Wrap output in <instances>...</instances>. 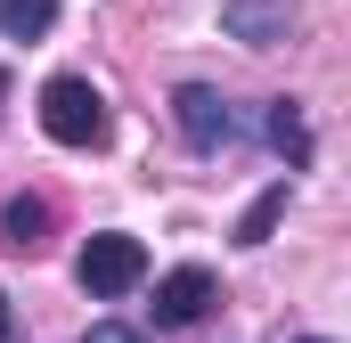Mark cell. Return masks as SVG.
<instances>
[{
  "mask_svg": "<svg viewBox=\"0 0 351 343\" xmlns=\"http://www.w3.org/2000/svg\"><path fill=\"white\" fill-rule=\"evenodd\" d=\"M106 98H98V82H82V74H58V82H41V131L58 139V147H106Z\"/></svg>",
  "mask_w": 351,
  "mask_h": 343,
  "instance_id": "cell-1",
  "label": "cell"
},
{
  "mask_svg": "<svg viewBox=\"0 0 351 343\" xmlns=\"http://www.w3.org/2000/svg\"><path fill=\"white\" fill-rule=\"evenodd\" d=\"M74 278H82L90 303H114V294H131V286L147 278V246L123 237V229H98V237L82 246V261H74Z\"/></svg>",
  "mask_w": 351,
  "mask_h": 343,
  "instance_id": "cell-2",
  "label": "cell"
},
{
  "mask_svg": "<svg viewBox=\"0 0 351 343\" xmlns=\"http://www.w3.org/2000/svg\"><path fill=\"white\" fill-rule=\"evenodd\" d=\"M172 123H180V139H188L196 156H221V147L237 139V115H229V98L213 82H180L172 90Z\"/></svg>",
  "mask_w": 351,
  "mask_h": 343,
  "instance_id": "cell-3",
  "label": "cell"
},
{
  "mask_svg": "<svg viewBox=\"0 0 351 343\" xmlns=\"http://www.w3.org/2000/svg\"><path fill=\"white\" fill-rule=\"evenodd\" d=\"M213 303H221V278H213L204 261H180V270L156 278V327H164V335H172V327H196Z\"/></svg>",
  "mask_w": 351,
  "mask_h": 343,
  "instance_id": "cell-4",
  "label": "cell"
},
{
  "mask_svg": "<svg viewBox=\"0 0 351 343\" xmlns=\"http://www.w3.org/2000/svg\"><path fill=\"white\" fill-rule=\"evenodd\" d=\"M221 25L245 41V49H269L294 33V0H221Z\"/></svg>",
  "mask_w": 351,
  "mask_h": 343,
  "instance_id": "cell-5",
  "label": "cell"
},
{
  "mask_svg": "<svg viewBox=\"0 0 351 343\" xmlns=\"http://www.w3.org/2000/svg\"><path fill=\"white\" fill-rule=\"evenodd\" d=\"M262 147L286 156V172L311 164V131H302V106H294V98H269V106H262Z\"/></svg>",
  "mask_w": 351,
  "mask_h": 343,
  "instance_id": "cell-6",
  "label": "cell"
},
{
  "mask_svg": "<svg viewBox=\"0 0 351 343\" xmlns=\"http://www.w3.org/2000/svg\"><path fill=\"white\" fill-rule=\"evenodd\" d=\"M0 246L8 254H41L49 246V204L41 196H8L0 204Z\"/></svg>",
  "mask_w": 351,
  "mask_h": 343,
  "instance_id": "cell-7",
  "label": "cell"
},
{
  "mask_svg": "<svg viewBox=\"0 0 351 343\" xmlns=\"http://www.w3.org/2000/svg\"><path fill=\"white\" fill-rule=\"evenodd\" d=\"M58 25V0H0V41H41Z\"/></svg>",
  "mask_w": 351,
  "mask_h": 343,
  "instance_id": "cell-8",
  "label": "cell"
},
{
  "mask_svg": "<svg viewBox=\"0 0 351 343\" xmlns=\"http://www.w3.org/2000/svg\"><path fill=\"white\" fill-rule=\"evenodd\" d=\"M278 213H286V180H269L262 196L245 204V221H237V246H269V229H278Z\"/></svg>",
  "mask_w": 351,
  "mask_h": 343,
  "instance_id": "cell-9",
  "label": "cell"
},
{
  "mask_svg": "<svg viewBox=\"0 0 351 343\" xmlns=\"http://www.w3.org/2000/svg\"><path fill=\"white\" fill-rule=\"evenodd\" d=\"M82 343H147V335H139V327H123V319H98Z\"/></svg>",
  "mask_w": 351,
  "mask_h": 343,
  "instance_id": "cell-10",
  "label": "cell"
},
{
  "mask_svg": "<svg viewBox=\"0 0 351 343\" xmlns=\"http://www.w3.org/2000/svg\"><path fill=\"white\" fill-rule=\"evenodd\" d=\"M8 335H16V319H8V294H0V343H8Z\"/></svg>",
  "mask_w": 351,
  "mask_h": 343,
  "instance_id": "cell-11",
  "label": "cell"
},
{
  "mask_svg": "<svg viewBox=\"0 0 351 343\" xmlns=\"http://www.w3.org/2000/svg\"><path fill=\"white\" fill-rule=\"evenodd\" d=\"M302 343H327V335H302Z\"/></svg>",
  "mask_w": 351,
  "mask_h": 343,
  "instance_id": "cell-12",
  "label": "cell"
}]
</instances>
